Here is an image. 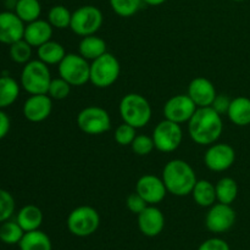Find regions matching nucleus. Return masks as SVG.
<instances>
[{
    "label": "nucleus",
    "mask_w": 250,
    "mask_h": 250,
    "mask_svg": "<svg viewBox=\"0 0 250 250\" xmlns=\"http://www.w3.org/2000/svg\"><path fill=\"white\" fill-rule=\"evenodd\" d=\"M224 132L221 115L211 106L198 107L192 119L188 121V133L190 139L199 146H211L216 143Z\"/></svg>",
    "instance_id": "1"
},
{
    "label": "nucleus",
    "mask_w": 250,
    "mask_h": 250,
    "mask_svg": "<svg viewBox=\"0 0 250 250\" xmlns=\"http://www.w3.org/2000/svg\"><path fill=\"white\" fill-rule=\"evenodd\" d=\"M163 178L167 193L176 197H186L192 194L197 183V175L192 166L185 160L173 159L168 161L163 170Z\"/></svg>",
    "instance_id": "2"
},
{
    "label": "nucleus",
    "mask_w": 250,
    "mask_h": 250,
    "mask_svg": "<svg viewBox=\"0 0 250 250\" xmlns=\"http://www.w3.org/2000/svg\"><path fill=\"white\" fill-rule=\"evenodd\" d=\"M120 115L124 122L134 128H143L151 119V106L148 100L138 93H128L120 102Z\"/></svg>",
    "instance_id": "3"
},
{
    "label": "nucleus",
    "mask_w": 250,
    "mask_h": 250,
    "mask_svg": "<svg viewBox=\"0 0 250 250\" xmlns=\"http://www.w3.org/2000/svg\"><path fill=\"white\" fill-rule=\"evenodd\" d=\"M51 80L48 65L39 59L28 61L22 68L21 85L31 95L48 94Z\"/></svg>",
    "instance_id": "4"
},
{
    "label": "nucleus",
    "mask_w": 250,
    "mask_h": 250,
    "mask_svg": "<svg viewBox=\"0 0 250 250\" xmlns=\"http://www.w3.org/2000/svg\"><path fill=\"white\" fill-rule=\"evenodd\" d=\"M121 66L116 56L111 53H105L104 55L92 61L90 63L89 82L97 88L111 87L119 80Z\"/></svg>",
    "instance_id": "5"
},
{
    "label": "nucleus",
    "mask_w": 250,
    "mask_h": 250,
    "mask_svg": "<svg viewBox=\"0 0 250 250\" xmlns=\"http://www.w3.org/2000/svg\"><path fill=\"white\" fill-rule=\"evenodd\" d=\"M59 75L72 87H81L89 82L90 63L80 54H66L58 65Z\"/></svg>",
    "instance_id": "6"
},
{
    "label": "nucleus",
    "mask_w": 250,
    "mask_h": 250,
    "mask_svg": "<svg viewBox=\"0 0 250 250\" xmlns=\"http://www.w3.org/2000/svg\"><path fill=\"white\" fill-rule=\"evenodd\" d=\"M103 12L94 5H84L72 12L70 28L77 36L87 37L95 34L103 24Z\"/></svg>",
    "instance_id": "7"
},
{
    "label": "nucleus",
    "mask_w": 250,
    "mask_h": 250,
    "mask_svg": "<svg viewBox=\"0 0 250 250\" xmlns=\"http://www.w3.org/2000/svg\"><path fill=\"white\" fill-rule=\"evenodd\" d=\"M100 216L97 210L92 207L82 205L70 212L67 217V229L73 236H92L99 229Z\"/></svg>",
    "instance_id": "8"
},
{
    "label": "nucleus",
    "mask_w": 250,
    "mask_h": 250,
    "mask_svg": "<svg viewBox=\"0 0 250 250\" xmlns=\"http://www.w3.org/2000/svg\"><path fill=\"white\" fill-rule=\"evenodd\" d=\"M77 126L89 136H99L111 128L109 112L100 106H87L77 115Z\"/></svg>",
    "instance_id": "9"
},
{
    "label": "nucleus",
    "mask_w": 250,
    "mask_h": 250,
    "mask_svg": "<svg viewBox=\"0 0 250 250\" xmlns=\"http://www.w3.org/2000/svg\"><path fill=\"white\" fill-rule=\"evenodd\" d=\"M151 137L155 144V149L161 153H172L177 150L182 143V127L180 124L165 119L156 125Z\"/></svg>",
    "instance_id": "10"
},
{
    "label": "nucleus",
    "mask_w": 250,
    "mask_h": 250,
    "mask_svg": "<svg viewBox=\"0 0 250 250\" xmlns=\"http://www.w3.org/2000/svg\"><path fill=\"white\" fill-rule=\"evenodd\" d=\"M236 161V151L227 143H214L204 154V164L210 171L224 172Z\"/></svg>",
    "instance_id": "11"
},
{
    "label": "nucleus",
    "mask_w": 250,
    "mask_h": 250,
    "mask_svg": "<svg viewBox=\"0 0 250 250\" xmlns=\"http://www.w3.org/2000/svg\"><path fill=\"white\" fill-rule=\"evenodd\" d=\"M236 222V211L229 204L217 203L210 207L205 217V225L212 233H225L233 227Z\"/></svg>",
    "instance_id": "12"
},
{
    "label": "nucleus",
    "mask_w": 250,
    "mask_h": 250,
    "mask_svg": "<svg viewBox=\"0 0 250 250\" xmlns=\"http://www.w3.org/2000/svg\"><path fill=\"white\" fill-rule=\"evenodd\" d=\"M197 109V105L190 99L189 95L177 94L170 98L164 105V117L181 125L189 121Z\"/></svg>",
    "instance_id": "13"
},
{
    "label": "nucleus",
    "mask_w": 250,
    "mask_h": 250,
    "mask_svg": "<svg viewBox=\"0 0 250 250\" xmlns=\"http://www.w3.org/2000/svg\"><path fill=\"white\" fill-rule=\"evenodd\" d=\"M136 192L148 203V205H156L163 202L167 189L163 178L154 175H144L136 183Z\"/></svg>",
    "instance_id": "14"
},
{
    "label": "nucleus",
    "mask_w": 250,
    "mask_h": 250,
    "mask_svg": "<svg viewBox=\"0 0 250 250\" xmlns=\"http://www.w3.org/2000/svg\"><path fill=\"white\" fill-rule=\"evenodd\" d=\"M24 22L15 14V11L0 12V43L11 45L15 42L23 39Z\"/></svg>",
    "instance_id": "15"
},
{
    "label": "nucleus",
    "mask_w": 250,
    "mask_h": 250,
    "mask_svg": "<svg viewBox=\"0 0 250 250\" xmlns=\"http://www.w3.org/2000/svg\"><path fill=\"white\" fill-rule=\"evenodd\" d=\"M23 116L29 122H42L48 119L53 110V99L48 94L31 95L23 104Z\"/></svg>",
    "instance_id": "16"
},
{
    "label": "nucleus",
    "mask_w": 250,
    "mask_h": 250,
    "mask_svg": "<svg viewBox=\"0 0 250 250\" xmlns=\"http://www.w3.org/2000/svg\"><path fill=\"white\" fill-rule=\"evenodd\" d=\"M138 227L144 236H159L165 227V217L161 210L155 205H148L138 215Z\"/></svg>",
    "instance_id": "17"
},
{
    "label": "nucleus",
    "mask_w": 250,
    "mask_h": 250,
    "mask_svg": "<svg viewBox=\"0 0 250 250\" xmlns=\"http://www.w3.org/2000/svg\"><path fill=\"white\" fill-rule=\"evenodd\" d=\"M188 95L197 107L211 106L216 98V89L211 81L204 77H197L188 85Z\"/></svg>",
    "instance_id": "18"
},
{
    "label": "nucleus",
    "mask_w": 250,
    "mask_h": 250,
    "mask_svg": "<svg viewBox=\"0 0 250 250\" xmlns=\"http://www.w3.org/2000/svg\"><path fill=\"white\" fill-rule=\"evenodd\" d=\"M53 37V26L48 22V20H36L33 22H29L24 27L23 39L32 46V48H38L43 45L46 42L51 41Z\"/></svg>",
    "instance_id": "19"
},
{
    "label": "nucleus",
    "mask_w": 250,
    "mask_h": 250,
    "mask_svg": "<svg viewBox=\"0 0 250 250\" xmlns=\"http://www.w3.org/2000/svg\"><path fill=\"white\" fill-rule=\"evenodd\" d=\"M229 121L236 126L244 127L250 125V99L247 97H238L232 99L227 112Z\"/></svg>",
    "instance_id": "20"
},
{
    "label": "nucleus",
    "mask_w": 250,
    "mask_h": 250,
    "mask_svg": "<svg viewBox=\"0 0 250 250\" xmlns=\"http://www.w3.org/2000/svg\"><path fill=\"white\" fill-rule=\"evenodd\" d=\"M16 221L24 232H31L39 229L43 222V212L36 205H24L19 211Z\"/></svg>",
    "instance_id": "21"
},
{
    "label": "nucleus",
    "mask_w": 250,
    "mask_h": 250,
    "mask_svg": "<svg viewBox=\"0 0 250 250\" xmlns=\"http://www.w3.org/2000/svg\"><path fill=\"white\" fill-rule=\"evenodd\" d=\"M78 51L83 58L93 61L106 53V42L100 37H97L95 34L83 37L82 41L80 42V45H78Z\"/></svg>",
    "instance_id": "22"
},
{
    "label": "nucleus",
    "mask_w": 250,
    "mask_h": 250,
    "mask_svg": "<svg viewBox=\"0 0 250 250\" xmlns=\"http://www.w3.org/2000/svg\"><path fill=\"white\" fill-rule=\"evenodd\" d=\"M192 197L194 202L202 208L212 207L217 200L215 186L208 180L197 181L192 190Z\"/></svg>",
    "instance_id": "23"
},
{
    "label": "nucleus",
    "mask_w": 250,
    "mask_h": 250,
    "mask_svg": "<svg viewBox=\"0 0 250 250\" xmlns=\"http://www.w3.org/2000/svg\"><path fill=\"white\" fill-rule=\"evenodd\" d=\"M37 55L41 61L46 65H59L66 55L65 48L60 43L49 41L37 48Z\"/></svg>",
    "instance_id": "24"
},
{
    "label": "nucleus",
    "mask_w": 250,
    "mask_h": 250,
    "mask_svg": "<svg viewBox=\"0 0 250 250\" xmlns=\"http://www.w3.org/2000/svg\"><path fill=\"white\" fill-rule=\"evenodd\" d=\"M19 246L20 250H51L53 248L49 236L41 229L24 232Z\"/></svg>",
    "instance_id": "25"
},
{
    "label": "nucleus",
    "mask_w": 250,
    "mask_h": 250,
    "mask_svg": "<svg viewBox=\"0 0 250 250\" xmlns=\"http://www.w3.org/2000/svg\"><path fill=\"white\" fill-rule=\"evenodd\" d=\"M20 95V84L10 76L0 77V109L11 106Z\"/></svg>",
    "instance_id": "26"
},
{
    "label": "nucleus",
    "mask_w": 250,
    "mask_h": 250,
    "mask_svg": "<svg viewBox=\"0 0 250 250\" xmlns=\"http://www.w3.org/2000/svg\"><path fill=\"white\" fill-rule=\"evenodd\" d=\"M14 11L24 23H29L41 17L42 5L39 0H17Z\"/></svg>",
    "instance_id": "27"
},
{
    "label": "nucleus",
    "mask_w": 250,
    "mask_h": 250,
    "mask_svg": "<svg viewBox=\"0 0 250 250\" xmlns=\"http://www.w3.org/2000/svg\"><path fill=\"white\" fill-rule=\"evenodd\" d=\"M216 198L219 203L231 205L238 197V185L231 177H224L215 185Z\"/></svg>",
    "instance_id": "28"
},
{
    "label": "nucleus",
    "mask_w": 250,
    "mask_h": 250,
    "mask_svg": "<svg viewBox=\"0 0 250 250\" xmlns=\"http://www.w3.org/2000/svg\"><path fill=\"white\" fill-rule=\"evenodd\" d=\"M72 12L63 5H54L48 12V22L53 28L65 29L70 27Z\"/></svg>",
    "instance_id": "29"
},
{
    "label": "nucleus",
    "mask_w": 250,
    "mask_h": 250,
    "mask_svg": "<svg viewBox=\"0 0 250 250\" xmlns=\"http://www.w3.org/2000/svg\"><path fill=\"white\" fill-rule=\"evenodd\" d=\"M24 231L17 221H5L0 226V241L5 244H19Z\"/></svg>",
    "instance_id": "30"
},
{
    "label": "nucleus",
    "mask_w": 250,
    "mask_h": 250,
    "mask_svg": "<svg viewBox=\"0 0 250 250\" xmlns=\"http://www.w3.org/2000/svg\"><path fill=\"white\" fill-rule=\"evenodd\" d=\"M9 55L14 62L26 65L28 61H31L32 56V46L27 43L24 39L15 42L11 45H9Z\"/></svg>",
    "instance_id": "31"
},
{
    "label": "nucleus",
    "mask_w": 250,
    "mask_h": 250,
    "mask_svg": "<svg viewBox=\"0 0 250 250\" xmlns=\"http://www.w3.org/2000/svg\"><path fill=\"white\" fill-rule=\"evenodd\" d=\"M112 11L121 17H131L136 15L144 4L143 0H109Z\"/></svg>",
    "instance_id": "32"
},
{
    "label": "nucleus",
    "mask_w": 250,
    "mask_h": 250,
    "mask_svg": "<svg viewBox=\"0 0 250 250\" xmlns=\"http://www.w3.org/2000/svg\"><path fill=\"white\" fill-rule=\"evenodd\" d=\"M72 85L63 78H53L48 89V95L54 100H63L70 95Z\"/></svg>",
    "instance_id": "33"
},
{
    "label": "nucleus",
    "mask_w": 250,
    "mask_h": 250,
    "mask_svg": "<svg viewBox=\"0 0 250 250\" xmlns=\"http://www.w3.org/2000/svg\"><path fill=\"white\" fill-rule=\"evenodd\" d=\"M132 151L138 156H146L155 149L153 137L146 136V134H139L136 136L131 144Z\"/></svg>",
    "instance_id": "34"
},
{
    "label": "nucleus",
    "mask_w": 250,
    "mask_h": 250,
    "mask_svg": "<svg viewBox=\"0 0 250 250\" xmlns=\"http://www.w3.org/2000/svg\"><path fill=\"white\" fill-rule=\"evenodd\" d=\"M15 212V199L11 193L0 188V224L7 221Z\"/></svg>",
    "instance_id": "35"
},
{
    "label": "nucleus",
    "mask_w": 250,
    "mask_h": 250,
    "mask_svg": "<svg viewBox=\"0 0 250 250\" xmlns=\"http://www.w3.org/2000/svg\"><path fill=\"white\" fill-rule=\"evenodd\" d=\"M136 131L137 128H134V127L131 126V125L126 124V122H124V124H121L116 128L114 138L115 141H116V143L120 144V146H131L132 142H133V139L136 138L137 136Z\"/></svg>",
    "instance_id": "36"
},
{
    "label": "nucleus",
    "mask_w": 250,
    "mask_h": 250,
    "mask_svg": "<svg viewBox=\"0 0 250 250\" xmlns=\"http://www.w3.org/2000/svg\"><path fill=\"white\" fill-rule=\"evenodd\" d=\"M126 205L127 209L132 212V214L139 215L146 207H148V203L138 194V193H132L127 197L126 199Z\"/></svg>",
    "instance_id": "37"
},
{
    "label": "nucleus",
    "mask_w": 250,
    "mask_h": 250,
    "mask_svg": "<svg viewBox=\"0 0 250 250\" xmlns=\"http://www.w3.org/2000/svg\"><path fill=\"white\" fill-rule=\"evenodd\" d=\"M232 100L229 99L227 95L225 94H217L216 98H215L214 103L211 104V107L222 116L224 114H227L229 109V105H231Z\"/></svg>",
    "instance_id": "38"
},
{
    "label": "nucleus",
    "mask_w": 250,
    "mask_h": 250,
    "mask_svg": "<svg viewBox=\"0 0 250 250\" xmlns=\"http://www.w3.org/2000/svg\"><path fill=\"white\" fill-rule=\"evenodd\" d=\"M198 250H231L227 242L221 238H210L200 244Z\"/></svg>",
    "instance_id": "39"
},
{
    "label": "nucleus",
    "mask_w": 250,
    "mask_h": 250,
    "mask_svg": "<svg viewBox=\"0 0 250 250\" xmlns=\"http://www.w3.org/2000/svg\"><path fill=\"white\" fill-rule=\"evenodd\" d=\"M10 131V119L6 112L0 109V141L7 136Z\"/></svg>",
    "instance_id": "40"
},
{
    "label": "nucleus",
    "mask_w": 250,
    "mask_h": 250,
    "mask_svg": "<svg viewBox=\"0 0 250 250\" xmlns=\"http://www.w3.org/2000/svg\"><path fill=\"white\" fill-rule=\"evenodd\" d=\"M166 1L167 0H143L144 4L150 5V6H159V5H163Z\"/></svg>",
    "instance_id": "41"
},
{
    "label": "nucleus",
    "mask_w": 250,
    "mask_h": 250,
    "mask_svg": "<svg viewBox=\"0 0 250 250\" xmlns=\"http://www.w3.org/2000/svg\"><path fill=\"white\" fill-rule=\"evenodd\" d=\"M232 1H236V2H241V1H244V0H232Z\"/></svg>",
    "instance_id": "42"
}]
</instances>
